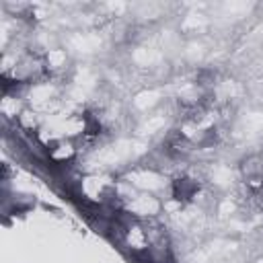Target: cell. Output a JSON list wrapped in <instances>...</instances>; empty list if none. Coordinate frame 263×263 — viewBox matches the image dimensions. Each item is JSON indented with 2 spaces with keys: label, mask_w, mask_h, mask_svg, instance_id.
<instances>
[{
  "label": "cell",
  "mask_w": 263,
  "mask_h": 263,
  "mask_svg": "<svg viewBox=\"0 0 263 263\" xmlns=\"http://www.w3.org/2000/svg\"><path fill=\"white\" fill-rule=\"evenodd\" d=\"M197 193H199V183L193 177L181 175V177L173 179V183H171V195H173L175 201L189 203V201H193V197Z\"/></svg>",
  "instance_id": "6da1fadb"
}]
</instances>
